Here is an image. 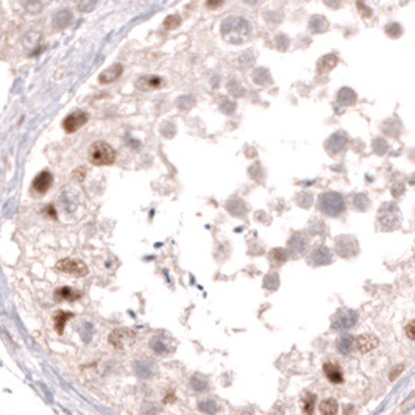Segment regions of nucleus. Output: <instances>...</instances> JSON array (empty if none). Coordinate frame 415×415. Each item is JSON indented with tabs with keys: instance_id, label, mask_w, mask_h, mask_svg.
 Listing matches in <instances>:
<instances>
[{
	"instance_id": "obj_12",
	"label": "nucleus",
	"mask_w": 415,
	"mask_h": 415,
	"mask_svg": "<svg viewBox=\"0 0 415 415\" xmlns=\"http://www.w3.org/2000/svg\"><path fill=\"white\" fill-rule=\"evenodd\" d=\"M379 345V340L376 336L373 334H362L356 339V348L361 351V353H370L373 351L376 347Z\"/></svg>"
},
{
	"instance_id": "obj_18",
	"label": "nucleus",
	"mask_w": 415,
	"mask_h": 415,
	"mask_svg": "<svg viewBox=\"0 0 415 415\" xmlns=\"http://www.w3.org/2000/svg\"><path fill=\"white\" fill-rule=\"evenodd\" d=\"M319 410L322 415H336L337 410H339V404L334 398H328V400H323L319 406Z\"/></svg>"
},
{
	"instance_id": "obj_14",
	"label": "nucleus",
	"mask_w": 415,
	"mask_h": 415,
	"mask_svg": "<svg viewBox=\"0 0 415 415\" xmlns=\"http://www.w3.org/2000/svg\"><path fill=\"white\" fill-rule=\"evenodd\" d=\"M122 72H123V66H122L120 63H117V64L108 67L107 71H103V72L100 74L98 83H101V85H107V83H113V81H116V80L122 75Z\"/></svg>"
},
{
	"instance_id": "obj_17",
	"label": "nucleus",
	"mask_w": 415,
	"mask_h": 415,
	"mask_svg": "<svg viewBox=\"0 0 415 415\" xmlns=\"http://www.w3.org/2000/svg\"><path fill=\"white\" fill-rule=\"evenodd\" d=\"M337 64V56L336 55H326L323 56L320 61H319V64H317V71L320 74H328L333 67H336Z\"/></svg>"
},
{
	"instance_id": "obj_23",
	"label": "nucleus",
	"mask_w": 415,
	"mask_h": 415,
	"mask_svg": "<svg viewBox=\"0 0 415 415\" xmlns=\"http://www.w3.org/2000/svg\"><path fill=\"white\" fill-rule=\"evenodd\" d=\"M386 33L389 34V36H392V38H398L401 33H403V30H401V27L398 25V24H389L387 27H386Z\"/></svg>"
},
{
	"instance_id": "obj_5",
	"label": "nucleus",
	"mask_w": 415,
	"mask_h": 415,
	"mask_svg": "<svg viewBox=\"0 0 415 415\" xmlns=\"http://www.w3.org/2000/svg\"><path fill=\"white\" fill-rule=\"evenodd\" d=\"M379 223L383 225L384 230H393L397 228L400 223V213H398V206L393 203H386L381 208L379 213Z\"/></svg>"
},
{
	"instance_id": "obj_3",
	"label": "nucleus",
	"mask_w": 415,
	"mask_h": 415,
	"mask_svg": "<svg viewBox=\"0 0 415 415\" xmlns=\"http://www.w3.org/2000/svg\"><path fill=\"white\" fill-rule=\"evenodd\" d=\"M319 210L329 217H337L345 211V200L337 192H326L319 198Z\"/></svg>"
},
{
	"instance_id": "obj_27",
	"label": "nucleus",
	"mask_w": 415,
	"mask_h": 415,
	"mask_svg": "<svg viewBox=\"0 0 415 415\" xmlns=\"http://www.w3.org/2000/svg\"><path fill=\"white\" fill-rule=\"evenodd\" d=\"M95 7V2H91V4H78V8L80 10H83V8H94Z\"/></svg>"
},
{
	"instance_id": "obj_26",
	"label": "nucleus",
	"mask_w": 415,
	"mask_h": 415,
	"mask_svg": "<svg viewBox=\"0 0 415 415\" xmlns=\"http://www.w3.org/2000/svg\"><path fill=\"white\" fill-rule=\"evenodd\" d=\"M46 211H47V216L50 214L52 219H56V213H55V208H53V206H47V208H46Z\"/></svg>"
},
{
	"instance_id": "obj_10",
	"label": "nucleus",
	"mask_w": 415,
	"mask_h": 415,
	"mask_svg": "<svg viewBox=\"0 0 415 415\" xmlns=\"http://www.w3.org/2000/svg\"><path fill=\"white\" fill-rule=\"evenodd\" d=\"M323 373L329 383L333 384H342L343 383V371L340 368V365L334 364V362H325L323 364Z\"/></svg>"
},
{
	"instance_id": "obj_21",
	"label": "nucleus",
	"mask_w": 415,
	"mask_h": 415,
	"mask_svg": "<svg viewBox=\"0 0 415 415\" xmlns=\"http://www.w3.org/2000/svg\"><path fill=\"white\" fill-rule=\"evenodd\" d=\"M353 345H355V340H353V337H350V336H343V337H340V340L337 342L339 351L343 353V355H347L348 351H351Z\"/></svg>"
},
{
	"instance_id": "obj_13",
	"label": "nucleus",
	"mask_w": 415,
	"mask_h": 415,
	"mask_svg": "<svg viewBox=\"0 0 415 415\" xmlns=\"http://www.w3.org/2000/svg\"><path fill=\"white\" fill-rule=\"evenodd\" d=\"M164 85V80L159 78V77H155V75H150V77H141L136 83L137 89L141 91H152V89H159L162 88Z\"/></svg>"
},
{
	"instance_id": "obj_16",
	"label": "nucleus",
	"mask_w": 415,
	"mask_h": 415,
	"mask_svg": "<svg viewBox=\"0 0 415 415\" xmlns=\"http://www.w3.org/2000/svg\"><path fill=\"white\" fill-rule=\"evenodd\" d=\"M74 314L72 313H66V310H58L53 317V322H55V329L58 334H63L64 333V326H66V322L69 319H72Z\"/></svg>"
},
{
	"instance_id": "obj_9",
	"label": "nucleus",
	"mask_w": 415,
	"mask_h": 415,
	"mask_svg": "<svg viewBox=\"0 0 415 415\" xmlns=\"http://www.w3.org/2000/svg\"><path fill=\"white\" fill-rule=\"evenodd\" d=\"M53 184V175L49 172V170H43L38 177H34L33 183H31V188L34 192L44 195Z\"/></svg>"
},
{
	"instance_id": "obj_22",
	"label": "nucleus",
	"mask_w": 415,
	"mask_h": 415,
	"mask_svg": "<svg viewBox=\"0 0 415 415\" xmlns=\"http://www.w3.org/2000/svg\"><path fill=\"white\" fill-rule=\"evenodd\" d=\"M180 24H181V17H180L178 14H172V16H169V17H165V20H164V28H165V30H174V28H177Z\"/></svg>"
},
{
	"instance_id": "obj_6",
	"label": "nucleus",
	"mask_w": 415,
	"mask_h": 415,
	"mask_svg": "<svg viewBox=\"0 0 415 415\" xmlns=\"http://www.w3.org/2000/svg\"><path fill=\"white\" fill-rule=\"evenodd\" d=\"M89 120V114L86 111H81V110H77L74 113H71L69 116L64 117L63 120V128L66 133L72 134L75 131H78L85 123Z\"/></svg>"
},
{
	"instance_id": "obj_20",
	"label": "nucleus",
	"mask_w": 415,
	"mask_h": 415,
	"mask_svg": "<svg viewBox=\"0 0 415 415\" xmlns=\"http://www.w3.org/2000/svg\"><path fill=\"white\" fill-rule=\"evenodd\" d=\"M337 101L340 103V105L350 107V105H353V103L356 101V94L353 92L351 89H348V88H343V89L339 91V94H337Z\"/></svg>"
},
{
	"instance_id": "obj_15",
	"label": "nucleus",
	"mask_w": 415,
	"mask_h": 415,
	"mask_svg": "<svg viewBox=\"0 0 415 415\" xmlns=\"http://www.w3.org/2000/svg\"><path fill=\"white\" fill-rule=\"evenodd\" d=\"M81 297V292L78 290L69 287V286H64V287H59L55 290V300L56 301H74V300H78Z\"/></svg>"
},
{
	"instance_id": "obj_2",
	"label": "nucleus",
	"mask_w": 415,
	"mask_h": 415,
	"mask_svg": "<svg viewBox=\"0 0 415 415\" xmlns=\"http://www.w3.org/2000/svg\"><path fill=\"white\" fill-rule=\"evenodd\" d=\"M88 159L92 165H111L116 159V150L105 141H95L88 150Z\"/></svg>"
},
{
	"instance_id": "obj_8",
	"label": "nucleus",
	"mask_w": 415,
	"mask_h": 415,
	"mask_svg": "<svg viewBox=\"0 0 415 415\" xmlns=\"http://www.w3.org/2000/svg\"><path fill=\"white\" fill-rule=\"evenodd\" d=\"M358 322V314L351 309H342L334 316L333 319V326L336 329H348L351 326H355Z\"/></svg>"
},
{
	"instance_id": "obj_4",
	"label": "nucleus",
	"mask_w": 415,
	"mask_h": 415,
	"mask_svg": "<svg viewBox=\"0 0 415 415\" xmlns=\"http://www.w3.org/2000/svg\"><path fill=\"white\" fill-rule=\"evenodd\" d=\"M56 270L61 272V273H66V275H74V276H85V275H88L86 264L78 261V259H72V258H66V259L58 261Z\"/></svg>"
},
{
	"instance_id": "obj_19",
	"label": "nucleus",
	"mask_w": 415,
	"mask_h": 415,
	"mask_svg": "<svg viewBox=\"0 0 415 415\" xmlns=\"http://www.w3.org/2000/svg\"><path fill=\"white\" fill-rule=\"evenodd\" d=\"M316 400H317V398H316L314 393H310V392L304 393V397H303V400H301V409H303V412H304L306 415H313V413H314Z\"/></svg>"
},
{
	"instance_id": "obj_24",
	"label": "nucleus",
	"mask_w": 415,
	"mask_h": 415,
	"mask_svg": "<svg viewBox=\"0 0 415 415\" xmlns=\"http://www.w3.org/2000/svg\"><path fill=\"white\" fill-rule=\"evenodd\" d=\"M270 259H272V262H273V261H276V264H278V265H281V264L286 261V253L278 248V250H275V252H272V253H270Z\"/></svg>"
},
{
	"instance_id": "obj_1",
	"label": "nucleus",
	"mask_w": 415,
	"mask_h": 415,
	"mask_svg": "<svg viewBox=\"0 0 415 415\" xmlns=\"http://www.w3.org/2000/svg\"><path fill=\"white\" fill-rule=\"evenodd\" d=\"M252 31L250 22L239 16H231L222 22V36L233 44H240L248 39Z\"/></svg>"
},
{
	"instance_id": "obj_28",
	"label": "nucleus",
	"mask_w": 415,
	"mask_h": 415,
	"mask_svg": "<svg viewBox=\"0 0 415 415\" xmlns=\"http://www.w3.org/2000/svg\"><path fill=\"white\" fill-rule=\"evenodd\" d=\"M219 5H222V2H208V4H206L208 8H216V7H219Z\"/></svg>"
},
{
	"instance_id": "obj_11",
	"label": "nucleus",
	"mask_w": 415,
	"mask_h": 415,
	"mask_svg": "<svg viewBox=\"0 0 415 415\" xmlns=\"http://www.w3.org/2000/svg\"><path fill=\"white\" fill-rule=\"evenodd\" d=\"M333 261V256H331V252L328 250L326 247H319L316 250L310 253L307 262L310 265H323V264H329Z\"/></svg>"
},
{
	"instance_id": "obj_7",
	"label": "nucleus",
	"mask_w": 415,
	"mask_h": 415,
	"mask_svg": "<svg viewBox=\"0 0 415 415\" xmlns=\"http://www.w3.org/2000/svg\"><path fill=\"white\" fill-rule=\"evenodd\" d=\"M336 252L342 258H350L358 253V240L351 236H340L336 239Z\"/></svg>"
},
{
	"instance_id": "obj_25",
	"label": "nucleus",
	"mask_w": 415,
	"mask_h": 415,
	"mask_svg": "<svg viewBox=\"0 0 415 415\" xmlns=\"http://www.w3.org/2000/svg\"><path fill=\"white\" fill-rule=\"evenodd\" d=\"M406 336H407L410 340H415V319L410 320V322L406 325Z\"/></svg>"
}]
</instances>
